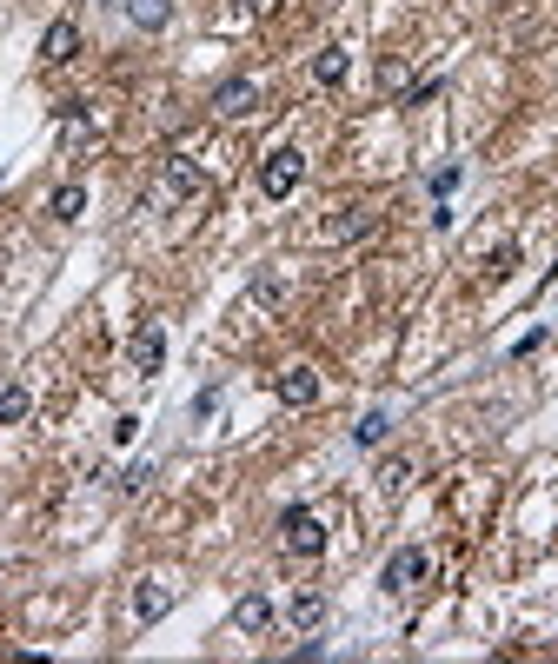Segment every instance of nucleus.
I'll use <instances>...</instances> for the list:
<instances>
[{
	"instance_id": "obj_2",
	"label": "nucleus",
	"mask_w": 558,
	"mask_h": 664,
	"mask_svg": "<svg viewBox=\"0 0 558 664\" xmlns=\"http://www.w3.org/2000/svg\"><path fill=\"white\" fill-rule=\"evenodd\" d=\"M279 538H286V552H299V558H319V552H326V525H319L306 505H293V512L279 518Z\"/></svg>"
},
{
	"instance_id": "obj_3",
	"label": "nucleus",
	"mask_w": 558,
	"mask_h": 664,
	"mask_svg": "<svg viewBox=\"0 0 558 664\" xmlns=\"http://www.w3.org/2000/svg\"><path fill=\"white\" fill-rule=\"evenodd\" d=\"M299 173H306V160H299L293 147L266 153V166H260V193H266V200H286V193L299 186Z\"/></svg>"
},
{
	"instance_id": "obj_1",
	"label": "nucleus",
	"mask_w": 558,
	"mask_h": 664,
	"mask_svg": "<svg viewBox=\"0 0 558 664\" xmlns=\"http://www.w3.org/2000/svg\"><path fill=\"white\" fill-rule=\"evenodd\" d=\"M426 572H432V565H426V552H419V545H399V552L386 558L379 585H386L392 598H406V591H419V585H426Z\"/></svg>"
},
{
	"instance_id": "obj_7",
	"label": "nucleus",
	"mask_w": 558,
	"mask_h": 664,
	"mask_svg": "<svg viewBox=\"0 0 558 664\" xmlns=\"http://www.w3.org/2000/svg\"><path fill=\"white\" fill-rule=\"evenodd\" d=\"M279 399H286V406H313V399H319V372L313 366H286V372H279Z\"/></svg>"
},
{
	"instance_id": "obj_19",
	"label": "nucleus",
	"mask_w": 558,
	"mask_h": 664,
	"mask_svg": "<svg viewBox=\"0 0 558 664\" xmlns=\"http://www.w3.org/2000/svg\"><path fill=\"white\" fill-rule=\"evenodd\" d=\"M452 186H459V166H439V173H432V193H439V200H446Z\"/></svg>"
},
{
	"instance_id": "obj_13",
	"label": "nucleus",
	"mask_w": 558,
	"mask_h": 664,
	"mask_svg": "<svg viewBox=\"0 0 558 664\" xmlns=\"http://www.w3.org/2000/svg\"><path fill=\"white\" fill-rule=\"evenodd\" d=\"M167 193H180V200H186V193H200V166L186 160V153L167 160Z\"/></svg>"
},
{
	"instance_id": "obj_12",
	"label": "nucleus",
	"mask_w": 558,
	"mask_h": 664,
	"mask_svg": "<svg viewBox=\"0 0 558 664\" xmlns=\"http://www.w3.org/2000/svg\"><path fill=\"white\" fill-rule=\"evenodd\" d=\"M359 233H372V213L359 206H339V220H326V240H359Z\"/></svg>"
},
{
	"instance_id": "obj_9",
	"label": "nucleus",
	"mask_w": 558,
	"mask_h": 664,
	"mask_svg": "<svg viewBox=\"0 0 558 664\" xmlns=\"http://www.w3.org/2000/svg\"><path fill=\"white\" fill-rule=\"evenodd\" d=\"M233 625H240V631H246V638H260V631H266V625H273V605H266L260 591H246L240 605H233Z\"/></svg>"
},
{
	"instance_id": "obj_16",
	"label": "nucleus",
	"mask_w": 558,
	"mask_h": 664,
	"mask_svg": "<svg viewBox=\"0 0 558 664\" xmlns=\"http://www.w3.org/2000/svg\"><path fill=\"white\" fill-rule=\"evenodd\" d=\"M27 406H34V399H27V386H7V392H0V425L27 419Z\"/></svg>"
},
{
	"instance_id": "obj_8",
	"label": "nucleus",
	"mask_w": 558,
	"mask_h": 664,
	"mask_svg": "<svg viewBox=\"0 0 558 664\" xmlns=\"http://www.w3.org/2000/svg\"><path fill=\"white\" fill-rule=\"evenodd\" d=\"M127 352H133V366H140V372H160V359H167V332L147 319V326L133 332V346H127Z\"/></svg>"
},
{
	"instance_id": "obj_4",
	"label": "nucleus",
	"mask_w": 558,
	"mask_h": 664,
	"mask_svg": "<svg viewBox=\"0 0 558 664\" xmlns=\"http://www.w3.org/2000/svg\"><path fill=\"white\" fill-rule=\"evenodd\" d=\"M253 107H260V87H253L246 74H233V80L213 87V113H220V120H240V113H253Z\"/></svg>"
},
{
	"instance_id": "obj_14",
	"label": "nucleus",
	"mask_w": 558,
	"mask_h": 664,
	"mask_svg": "<svg viewBox=\"0 0 558 664\" xmlns=\"http://www.w3.org/2000/svg\"><path fill=\"white\" fill-rule=\"evenodd\" d=\"M313 80L319 87H339V80H346V47H326V54L313 60Z\"/></svg>"
},
{
	"instance_id": "obj_15",
	"label": "nucleus",
	"mask_w": 558,
	"mask_h": 664,
	"mask_svg": "<svg viewBox=\"0 0 558 664\" xmlns=\"http://www.w3.org/2000/svg\"><path fill=\"white\" fill-rule=\"evenodd\" d=\"M386 432H392V412H379V406H372L366 419L353 425V445H379V439H386Z\"/></svg>"
},
{
	"instance_id": "obj_11",
	"label": "nucleus",
	"mask_w": 558,
	"mask_h": 664,
	"mask_svg": "<svg viewBox=\"0 0 558 664\" xmlns=\"http://www.w3.org/2000/svg\"><path fill=\"white\" fill-rule=\"evenodd\" d=\"M286 618H293L299 631H319L326 625V598H319V591H299L293 605H286Z\"/></svg>"
},
{
	"instance_id": "obj_6",
	"label": "nucleus",
	"mask_w": 558,
	"mask_h": 664,
	"mask_svg": "<svg viewBox=\"0 0 558 664\" xmlns=\"http://www.w3.org/2000/svg\"><path fill=\"white\" fill-rule=\"evenodd\" d=\"M167 611H173V585H160V578H147V585L133 591V618H140V625H160Z\"/></svg>"
},
{
	"instance_id": "obj_10",
	"label": "nucleus",
	"mask_w": 558,
	"mask_h": 664,
	"mask_svg": "<svg viewBox=\"0 0 558 664\" xmlns=\"http://www.w3.org/2000/svg\"><path fill=\"white\" fill-rule=\"evenodd\" d=\"M127 14H133L140 34H160V27L173 20V0H127Z\"/></svg>"
},
{
	"instance_id": "obj_17",
	"label": "nucleus",
	"mask_w": 558,
	"mask_h": 664,
	"mask_svg": "<svg viewBox=\"0 0 558 664\" xmlns=\"http://www.w3.org/2000/svg\"><path fill=\"white\" fill-rule=\"evenodd\" d=\"M80 206H87V193H80V186H60V193H54V220H80Z\"/></svg>"
},
{
	"instance_id": "obj_18",
	"label": "nucleus",
	"mask_w": 558,
	"mask_h": 664,
	"mask_svg": "<svg viewBox=\"0 0 558 664\" xmlns=\"http://www.w3.org/2000/svg\"><path fill=\"white\" fill-rule=\"evenodd\" d=\"M406 479H412V465H406V459H386V472H379V485H386V492H406Z\"/></svg>"
},
{
	"instance_id": "obj_5",
	"label": "nucleus",
	"mask_w": 558,
	"mask_h": 664,
	"mask_svg": "<svg viewBox=\"0 0 558 664\" xmlns=\"http://www.w3.org/2000/svg\"><path fill=\"white\" fill-rule=\"evenodd\" d=\"M74 54H80V27L74 20H54V27L40 34V60H47V67H67Z\"/></svg>"
},
{
	"instance_id": "obj_20",
	"label": "nucleus",
	"mask_w": 558,
	"mask_h": 664,
	"mask_svg": "<svg viewBox=\"0 0 558 664\" xmlns=\"http://www.w3.org/2000/svg\"><path fill=\"white\" fill-rule=\"evenodd\" d=\"M100 7H120V0H100Z\"/></svg>"
}]
</instances>
